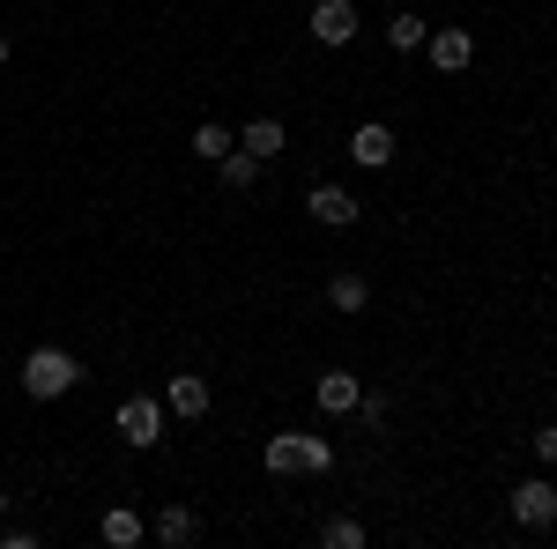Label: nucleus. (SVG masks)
<instances>
[{"instance_id": "20e7f679", "label": "nucleus", "mask_w": 557, "mask_h": 549, "mask_svg": "<svg viewBox=\"0 0 557 549\" xmlns=\"http://www.w3.org/2000/svg\"><path fill=\"white\" fill-rule=\"evenodd\" d=\"M215 409V386L201 379V372H178V379H164V416L178 423H201Z\"/></svg>"}, {"instance_id": "9d476101", "label": "nucleus", "mask_w": 557, "mask_h": 549, "mask_svg": "<svg viewBox=\"0 0 557 549\" xmlns=\"http://www.w3.org/2000/svg\"><path fill=\"white\" fill-rule=\"evenodd\" d=\"M149 535H157L164 549H186V542H201V512H194V506H178V498H172V506H164L157 520H149Z\"/></svg>"}, {"instance_id": "aec40b11", "label": "nucleus", "mask_w": 557, "mask_h": 549, "mask_svg": "<svg viewBox=\"0 0 557 549\" xmlns=\"http://www.w3.org/2000/svg\"><path fill=\"white\" fill-rule=\"evenodd\" d=\"M357 416H364V431H386L394 423V401L386 394H357Z\"/></svg>"}, {"instance_id": "9b49d317", "label": "nucleus", "mask_w": 557, "mask_h": 549, "mask_svg": "<svg viewBox=\"0 0 557 549\" xmlns=\"http://www.w3.org/2000/svg\"><path fill=\"white\" fill-rule=\"evenodd\" d=\"M238 149H253L260 164H268V157H283V149H290V134H283V120H275V112H260V120H246Z\"/></svg>"}, {"instance_id": "4468645a", "label": "nucleus", "mask_w": 557, "mask_h": 549, "mask_svg": "<svg viewBox=\"0 0 557 549\" xmlns=\"http://www.w3.org/2000/svg\"><path fill=\"white\" fill-rule=\"evenodd\" d=\"M327 304H335V312H364V304H372V283H364V275H327Z\"/></svg>"}, {"instance_id": "6ab92c4d", "label": "nucleus", "mask_w": 557, "mask_h": 549, "mask_svg": "<svg viewBox=\"0 0 557 549\" xmlns=\"http://www.w3.org/2000/svg\"><path fill=\"white\" fill-rule=\"evenodd\" d=\"M424 38H431V30L417 23V15H394V23H386V45H394V52H417Z\"/></svg>"}, {"instance_id": "39448f33", "label": "nucleus", "mask_w": 557, "mask_h": 549, "mask_svg": "<svg viewBox=\"0 0 557 549\" xmlns=\"http://www.w3.org/2000/svg\"><path fill=\"white\" fill-rule=\"evenodd\" d=\"M424 52H431L438 75H461V67L475 60V30H469V23H446V30H431V38H424Z\"/></svg>"}, {"instance_id": "6e6552de", "label": "nucleus", "mask_w": 557, "mask_h": 549, "mask_svg": "<svg viewBox=\"0 0 557 549\" xmlns=\"http://www.w3.org/2000/svg\"><path fill=\"white\" fill-rule=\"evenodd\" d=\"M320 45H349L357 38V0H312V23H305Z\"/></svg>"}, {"instance_id": "dca6fc26", "label": "nucleus", "mask_w": 557, "mask_h": 549, "mask_svg": "<svg viewBox=\"0 0 557 549\" xmlns=\"http://www.w3.org/2000/svg\"><path fill=\"white\" fill-rule=\"evenodd\" d=\"M260 461H268V475H305V467H298V431L268 438V446H260Z\"/></svg>"}, {"instance_id": "b1692460", "label": "nucleus", "mask_w": 557, "mask_h": 549, "mask_svg": "<svg viewBox=\"0 0 557 549\" xmlns=\"http://www.w3.org/2000/svg\"><path fill=\"white\" fill-rule=\"evenodd\" d=\"M0 527H8V490H0Z\"/></svg>"}, {"instance_id": "a211bd4d", "label": "nucleus", "mask_w": 557, "mask_h": 549, "mask_svg": "<svg viewBox=\"0 0 557 549\" xmlns=\"http://www.w3.org/2000/svg\"><path fill=\"white\" fill-rule=\"evenodd\" d=\"M298 467H305V475H327V467H335V446L312 438V431H298Z\"/></svg>"}, {"instance_id": "5701e85b", "label": "nucleus", "mask_w": 557, "mask_h": 549, "mask_svg": "<svg viewBox=\"0 0 557 549\" xmlns=\"http://www.w3.org/2000/svg\"><path fill=\"white\" fill-rule=\"evenodd\" d=\"M0 67H8V30H0Z\"/></svg>"}, {"instance_id": "2eb2a0df", "label": "nucleus", "mask_w": 557, "mask_h": 549, "mask_svg": "<svg viewBox=\"0 0 557 549\" xmlns=\"http://www.w3.org/2000/svg\"><path fill=\"white\" fill-rule=\"evenodd\" d=\"M215 171H223V186H231V194H253V186H260V157H253V149H231Z\"/></svg>"}, {"instance_id": "412c9836", "label": "nucleus", "mask_w": 557, "mask_h": 549, "mask_svg": "<svg viewBox=\"0 0 557 549\" xmlns=\"http://www.w3.org/2000/svg\"><path fill=\"white\" fill-rule=\"evenodd\" d=\"M535 461L557 467V423H543V431H535Z\"/></svg>"}, {"instance_id": "423d86ee", "label": "nucleus", "mask_w": 557, "mask_h": 549, "mask_svg": "<svg viewBox=\"0 0 557 549\" xmlns=\"http://www.w3.org/2000/svg\"><path fill=\"white\" fill-rule=\"evenodd\" d=\"M305 209H312V223H327V230H349V223L364 215V201H357L349 186H327V178H320V186L305 194Z\"/></svg>"}, {"instance_id": "0eeeda50", "label": "nucleus", "mask_w": 557, "mask_h": 549, "mask_svg": "<svg viewBox=\"0 0 557 549\" xmlns=\"http://www.w3.org/2000/svg\"><path fill=\"white\" fill-rule=\"evenodd\" d=\"M394 149H401V141H394V127H386V120H357V134H349V157H357L364 171H386V164H394Z\"/></svg>"}, {"instance_id": "4be33fe9", "label": "nucleus", "mask_w": 557, "mask_h": 549, "mask_svg": "<svg viewBox=\"0 0 557 549\" xmlns=\"http://www.w3.org/2000/svg\"><path fill=\"white\" fill-rule=\"evenodd\" d=\"M0 549H38V527H0Z\"/></svg>"}, {"instance_id": "1a4fd4ad", "label": "nucleus", "mask_w": 557, "mask_h": 549, "mask_svg": "<svg viewBox=\"0 0 557 549\" xmlns=\"http://www.w3.org/2000/svg\"><path fill=\"white\" fill-rule=\"evenodd\" d=\"M357 394H364L357 372H320V379H312V401H320L327 416H357Z\"/></svg>"}, {"instance_id": "f257e3e1", "label": "nucleus", "mask_w": 557, "mask_h": 549, "mask_svg": "<svg viewBox=\"0 0 557 549\" xmlns=\"http://www.w3.org/2000/svg\"><path fill=\"white\" fill-rule=\"evenodd\" d=\"M83 386V364L60 349V341H38L30 357H23V394L30 401H60V394H75Z\"/></svg>"}, {"instance_id": "7ed1b4c3", "label": "nucleus", "mask_w": 557, "mask_h": 549, "mask_svg": "<svg viewBox=\"0 0 557 549\" xmlns=\"http://www.w3.org/2000/svg\"><path fill=\"white\" fill-rule=\"evenodd\" d=\"M513 520L528 527V535L557 527V483H550V475H528V483L513 490Z\"/></svg>"}, {"instance_id": "f8f14e48", "label": "nucleus", "mask_w": 557, "mask_h": 549, "mask_svg": "<svg viewBox=\"0 0 557 549\" xmlns=\"http://www.w3.org/2000/svg\"><path fill=\"white\" fill-rule=\"evenodd\" d=\"M97 535H104V542H112V549H134V542H141V535H149V520H141V512H134V506H112V512H104V520H97Z\"/></svg>"}, {"instance_id": "f3484780", "label": "nucleus", "mask_w": 557, "mask_h": 549, "mask_svg": "<svg viewBox=\"0 0 557 549\" xmlns=\"http://www.w3.org/2000/svg\"><path fill=\"white\" fill-rule=\"evenodd\" d=\"M320 542L327 549H364V520H357V512H335V520L320 527Z\"/></svg>"}, {"instance_id": "f03ea898", "label": "nucleus", "mask_w": 557, "mask_h": 549, "mask_svg": "<svg viewBox=\"0 0 557 549\" xmlns=\"http://www.w3.org/2000/svg\"><path fill=\"white\" fill-rule=\"evenodd\" d=\"M112 431L127 438L134 453L164 446V401H149V394H127V401H120V416H112Z\"/></svg>"}, {"instance_id": "ddd939ff", "label": "nucleus", "mask_w": 557, "mask_h": 549, "mask_svg": "<svg viewBox=\"0 0 557 549\" xmlns=\"http://www.w3.org/2000/svg\"><path fill=\"white\" fill-rule=\"evenodd\" d=\"M186 149H194V157H201V164H223V157H231V149H238V134L223 127V120H201V127H194V141H186Z\"/></svg>"}, {"instance_id": "393cba45", "label": "nucleus", "mask_w": 557, "mask_h": 549, "mask_svg": "<svg viewBox=\"0 0 557 549\" xmlns=\"http://www.w3.org/2000/svg\"><path fill=\"white\" fill-rule=\"evenodd\" d=\"M305 8H312V0H305Z\"/></svg>"}]
</instances>
